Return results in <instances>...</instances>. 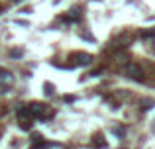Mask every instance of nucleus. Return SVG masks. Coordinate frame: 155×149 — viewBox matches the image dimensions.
<instances>
[{
	"mask_svg": "<svg viewBox=\"0 0 155 149\" xmlns=\"http://www.w3.org/2000/svg\"><path fill=\"white\" fill-rule=\"evenodd\" d=\"M71 59H73V65H77V67H88V65H92V61H94V57H92L91 53H84V51L73 53Z\"/></svg>",
	"mask_w": 155,
	"mask_h": 149,
	"instance_id": "nucleus-1",
	"label": "nucleus"
},
{
	"mask_svg": "<svg viewBox=\"0 0 155 149\" xmlns=\"http://www.w3.org/2000/svg\"><path fill=\"white\" fill-rule=\"evenodd\" d=\"M81 16H83L81 8H73V10H69V14L65 16V20H67V22H77V20H81Z\"/></svg>",
	"mask_w": 155,
	"mask_h": 149,
	"instance_id": "nucleus-5",
	"label": "nucleus"
},
{
	"mask_svg": "<svg viewBox=\"0 0 155 149\" xmlns=\"http://www.w3.org/2000/svg\"><path fill=\"white\" fill-rule=\"evenodd\" d=\"M153 106H155V100H153V98H143V100H140V110H141V112L151 110Z\"/></svg>",
	"mask_w": 155,
	"mask_h": 149,
	"instance_id": "nucleus-6",
	"label": "nucleus"
},
{
	"mask_svg": "<svg viewBox=\"0 0 155 149\" xmlns=\"http://www.w3.org/2000/svg\"><path fill=\"white\" fill-rule=\"evenodd\" d=\"M0 88H2V86H0Z\"/></svg>",
	"mask_w": 155,
	"mask_h": 149,
	"instance_id": "nucleus-16",
	"label": "nucleus"
},
{
	"mask_svg": "<svg viewBox=\"0 0 155 149\" xmlns=\"http://www.w3.org/2000/svg\"><path fill=\"white\" fill-rule=\"evenodd\" d=\"M10 57H12V59H22V57H24V49H22V47H16V49H12V51H10Z\"/></svg>",
	"mask_w": 155,
	"mask_h": 149,
	"instance_id": "nucleus-10",
	"label": "nucleus"
},
{
	"mask_svg": "<svg viewBox=\"0 0 155 149\" xmlns=\"http://www.w3.org/2000/svg\"><path fill=\"white\" fill-rule=\"evenodd\" d=\"M20 122V128H22L24 131H30L31 128H34V120H18Z\"/></svg>",
	"mask_w": 155,
	"mask_h": 149,
	"instance_id": "nucleus-7",
	"label": "nucleus"
},
{
	"mask_svg": "<svg viewBox=\"0 0 155 149\" xmlns=\"http://www.w3.org/2000/svg\"><path fill=\"white\" fill-rule=\"evenodd\" d=\"M126 75H128L130 79H134V80H143L145 79L143 69H141L137 63H128V65H126Z\"/></svg>",
	"mask_w": 155,
	"mask_h": 149,
	"instance_id": "nucleus-2",
	"label": "nucleus"
},
{
	"mask_svg": "<svg viewBox=\"0 0 155 149\" xmlns=\"http://www.w3.org/2000/svg\"><path fill=\"white\" fill-rule=\"evenodd\" d=\"M16 2H22V0H16Z\"/></svg>",
	"mask_w": 155,
	"mask_h": 149,
	"instance_id": "nucleus-14",
	"label": "nucleus"
},
{
	"mask_svg": "<svg viewBox=\"0 0 155 149\" xmlns=\"http://www.w3.org/2000/svg\"><path fill=\"white\" fill-rule=\"evenodd\" d=\"M14 84V75L10 71H0V86L2 88H10Z\"/></svg>",
	"mask_w": 155,
	"mask_h": 149,
	"instance_id": "nucleus-3",
	"label": "nucleus"
},
{
	"mask_svg": "<svg viewBox=\"0 0 155 149\" xmlns=\"http://www.w3.org/2000/svg\"><path fill=\"white\" fill-rule=\"evenodd\" d=\"M92 145L96 149H108V143H106V139L102 138V134H96L94 138H92Z\"/></svg>",
	"mask_w": 155,
	"mask_h": 149,
	"instance_id": "nucleus-4",
	"label": "nucleus"
},
{
	"mask_svg": "<svg viewBox=\"0 0 155 149\" xmlns=\"http://www.w3.org/2000/svg\"><path fill=\"white\" fill-rule=\"evenodd\" d=\"M63 100H65V102H75V96H73V94H67V96H63Z\"/></svg>",
	"mask_w": 155,
	"mask_h": 149,
	"instance_id": "nucleus-12",
	"label": "nucleus"
},
{
	"mask_svg": "<svg viewBox=\"0 0 155 149\" xmlns=\"http://www.w3.org/2000/svg\"><path fill=\"white\" fill-rule=\"evenodd\" d=\"M81 35H83V37H84V39H88V41H92V43H94V41H96V39H94V35H91V34H87V31H83V34H81Z\"/></svg>",
	"mask_w": 155,
	"mask_h": 149,
	"instance_id": "nucleus-11",
	"label": "nucleus"
},
{
	"mask_svg": "<svg viewBox=\"0 0 155 149\" xmlns=\"http://www.w3.org/2000/svg\"><path fill=\"white\" fill-rule=\"evenodd\" d=\"M0 14H2V8H0Z\"/></svg>",
	"mask_w": 155,
	"mask_h": 149,
	"instance_id": "nucleus-15",
	"label": "nucleus"
},
{
	"mask_svg": "<svg viewBox=\"0 0 155 149\" xmlns=\"http://www.w3.org/2000/svg\"><path fill=\"white\" fill-rule=\"evenodd\" d=\"M43 94H45L47 98L55 96V90H53V84H51V83H45V84H43Z\"/></svg>",
	"mask_w": 155,
	"mask_h": 149,
	"instance_id": "nucleus-8",
	"label": "nucleus"
},
{
	"mask_svg": "<svg viewBox=\"0 0 155 149\" xmlns=\"http://www.w3.org/2000/svg\"><path fill=\"white\" fill-rule=\"evenodd\" d=\"M153 51H155V39H153Z\"/></svg>",
	"mask_w": 155,
	"mask_h": 149,
	"instance_id": "nucleus-13",
	"label": "nucleus"
},
{
	"mask_svg": "<svg viewBox=\"0 0 155 149\" xmlns=\"http://www.w3.org/2000/svg\"><path fill=\"white\" fill-rule=\"evenodd\" d=\"M110 131H112L114 135H118V138H124V135H126V128L124 126H114Z\"/></svg>",
	"mask_w": 155,
	"mask_h": 149,
	"instance_id": "nucleus-9",
	"label": "nucleus"
}]
</instances>
